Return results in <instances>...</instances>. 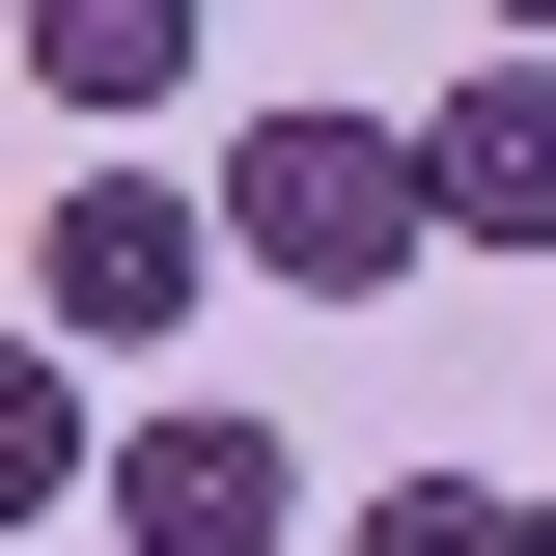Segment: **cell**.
<instances>
[{
  "label": "cell",
  "instance_id": "cell-3",
  "mask_svg": "<svg viewBox=\"0 0 556 556\" xmlns=\"http://www.w3.org/2000/svg\"><path fill=\"white\" fill-rule=\"evenodd\" d=\"M84 501H112V556H278L306 529V445H278V417H112V445H84Z\"/></svg>",
  "mask_w": 556,
  "mask_h": 556
},
{
  "label": "cell",
  "instance_id": "cell-9",
  "mask_svg": "<svg viewBox=\"0 0 556 556\" xmlns=\"http://www.w3.org/2000/svg\"><path fill=\"white\" fill-rule=\"evenodd\" d=\"M529 556H556V501H529Z\"/></svg>",
  "mask_w": 556,
  "mask_h": 556
},
{
  "label": "cell",
  "instance_id": "cell-6",
  "mask_svg": "<svg viewBox=\"0 0 556 556\" xmlns=\"http://www.w3.org/2000/svg\"><path fill=\"white\" fill-rule=\"evenodd\" d=\"M84 445H112V417H84V362L0 306V529H56V501H84Z\"/></svg>",
  "mask_w": 556,
  "mask_h": 556
},
{
  "label": "cell",
  "instance_id": "cell-2",
  "mask_svg": "<svg viewBox=\"0 0 556 556\" xmlns=\"http://www.w3.org/2000/svg\"><path fill=\"white\" fill-rule=\"evenodd\" d=\"M195 278H223V223L167 195V167H56V223H28V334H56V362L195 334Z\"/></svg>",
  "mask_w": 556,
  "mask_h": 556
},
{
  "label": "cell",
  "instance_id": "cell-7",
  "mask_svg": "<svg viewBox=\"0 0 556 556\" xmlns=\"http://www.w3.org/2000/svg\"><path fill=\"white\" fill-rule=\"evenodd\" d=\"M334 556H529V501H501V473H390Z\"/></svg>",
  "mask_w": 556,
  "mask_h": 556
},
{
  "label": "cell",
  "instance_id": "cell-1",
  "mask_svg": "<svg viewBox=\"0 0 556 556\" xmlns=\"http://www.w3.org/2000/svg\"><path fill=\"white\" fill-rule=\"evenodd\" d=\"M195 223L278 278V306H390V278H417V139H390V112H251Z\"/></svg>",
  "mask_w": 556,
  "mask_h": 556
},
{
  "label": "cell",
  "instance_id": "cell-5",
  "mask_svg": "<svg viewBox=\"0 0 556 556\" xmlns=\"http://www.w3.org/2000/svg\"><path fill=\"white\" fill-rule=\"evenodd\" d=\"M0 56L56 84V112H112V139H139V112H167V84L223 56V0H0Z\"/></svg>",
  "mask_w": 556,
  "mask_h": 556
},
{
  "label": "cell",
  "instance_id": "cell-4",
  "mask_svg": "<svg viewBox=\"0 0 556 556\" xmlns=\"http://www.w3.org/2000/svg\"><path fill=\"white\" fill-rule=\"evenodd\" d=\"M390 139H417V251H556V56H473Z\"/></svg>",
  "mask_w": 556,
  "mask_h": 556
},
{
  "label": "cell",
  "instance_id": "cell-8",
  "mask_svg": "<svg viewBox=\"0 0 556 556\" xmlns=\"http://www.w3.org/2000/svg\"><path fill=\"white\" fill-rule=\"evenodd\" d=\"M501 56H556V0H501Z\"/></svg>",
  "mask_w": 556,
  "mask_h": 556
}]
</instances>
